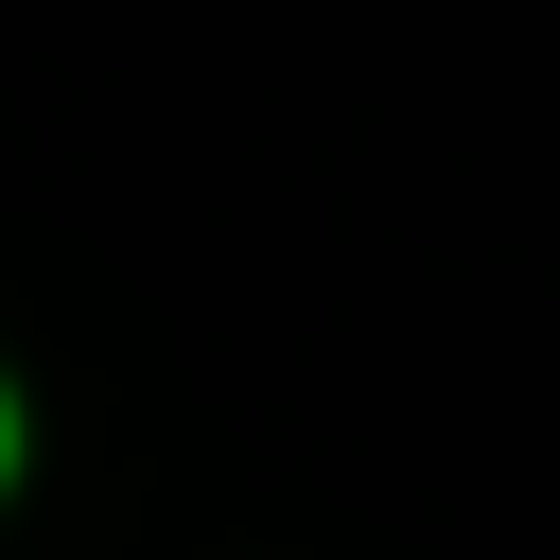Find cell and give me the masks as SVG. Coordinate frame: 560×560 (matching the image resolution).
<instances>
[{
  "mask_svg": "<svg viewBox=\"0 0 560 560\" xmlns=\"http://www.w3.org/2000/svg\"><path fill=\"white\" fill-rule=\"evenodd\" d=\"M0 472H18V402H0Z\"/></svg>",
  "mask_w": 560,
  "mask_h": 560,
  "instance_id": "cell-1",
  "label": "cell"
}]
</instances>
